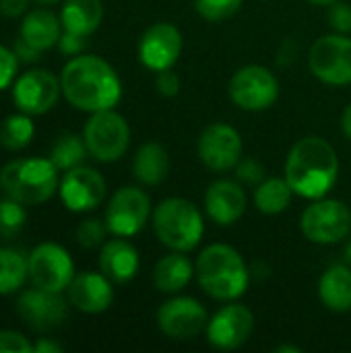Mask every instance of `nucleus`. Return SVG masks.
<instances>
[{
	"label": "nucleus",
	"instance_id": "obj_1",
	"mask_svg": "<svg viewBox=\"0 0 351 353\" xmlns=\"http://www.w3.org/2000/svg\"><path fill=\"white\" fill-rule=\"evenodd\" d=\"M62 95L81 112L114 110L122 97V83L110 62L99 56H74L60 77Z\"/></svg>",
	"mask_w": 351,
	"mask_h": 353
},
{
	"label": "nucleus",
	"instance_id": "obj_2",
	"mask_svg": "<svg viewBox=\"0 0 351 353\" xmlns=\"http://www.w3.org/2000/svg\"><path fill=\"white\" fill-rule=\"evenodd\" d=\"M339 157L333 145L323 137H304L288 153L283 178L294 194L317 201L329 194L337 184Z\"/></svg>",
	"mask_w": 351,
	"mask_h": 353
},
{
	"label": "nucleus",
	"instance_id": "obj_3",
	"mask_svg": "<svg viewBox=\"0 0 351 353\" xmlns=\"http://www.w3.org/2000/svg\"><path fill=\"white\" fill-rule=\"evenodd\" d=\"M199 285L207 296L221 302H234L248 288V267L242 254L230 244L207 246L194 265Z\"/></svg>",
	"mask_w": 351,
	"mask_h": 353
},
{
	"label": "nucleus",
	"instance_id": "obj_4",
	"mask_svg": "<svg viewBox=\"0 0 351 353\" xmlns=\"http://www.w3.org/2000/svg\"><path fill=\"white\" fill-rule=\"evenodd\" d=\"M58 186V168L52 163V159H14L0 170L2 192L23 205H41L50 201Z\"/></svg>",
	"mask_w": 351,
	"mask_h": 353
},
{
	"label": "nucleus",
	"instance_id": "obj_5",
	"mask_svg": "<svg viewBox=\"0 0 351 353\" xmlns=\"http://www.w3.org/2000/svg\"><path fill=\"white\" fill-rule=\"evenodd\" d=\"M153 232L170 250L190 252L203 240L205 221L192 201L172 196L153 209Z\"/></svg>",
	"mask_w": 351,
	"mask_h": 353
},
{
	"label": "nucleus",
	"instance_id": "obj_6",
	"mask_svg": "<svg viewBox=\"0 0 351 353\" xmlns=\"http://www.w3.org/2000/svg\"><path fill=\"white\" fill-rule=\"evenodd\" d=\"M83 139L93 159L101 163H112L128 151L130 126L126 118L114 110L95 112L85 124Z\"/></svg>",
	"mask_w": 351,
	"mask_h": 353
},
{
	"label": "nucleus",
	"instance_id": "obj_7",
	"mask_svg": "<svg viewBox=\"0 0 351 353\" xmlns=\"http://www.w3.org/2000/svg\"><path fill=\"white\" fill-rule=\"evenodd\" d=\"M300 228L302 234L314 244H337L350 236V207L337 199H317L304 209Z\"/></svg>",
	"mask_w": 351,
	"mask_h": 353
},
{
	"label": "nucleus",
	"instance_id": "obj_8",
	"mask_svg": "<svg viewBox=\"0 0 351 353\" xmlns=\"http://www.w3.org/2000/svg\"><path fill=\"white\" fill-rule=\"evenodd\" d=\"M230 99L246 112L269 110L279 99V81L261 64H248L230 79Z\"/></svg>",
	"mask_w": 351,
	"mask_h": 353
},
{
	"label": "nucleus",
	"instance_id": "obj_9",
	"mask_svg": "<svg viewBox=\"0 0 351 353\" xmlns=\"http://www.w3.org/2000/svg\"><path fill=\"white\" fill-rule=\"evenodd\" d=\"M310 72L335 87L351 83V39L345 33H329L319 37L308 52Z\"/></svg>",
	"mask_w": 351,
	"mask_h": 353
},
{
	"label": "nucleus",
	"instance_id": "obj_10",
	"mask_svg": "<svg viewBox=\"0 0 351 353\" xmlns=\"http://www.w3.org/2000/svg\"><path fill=\"white\" fill-rule=\"evenodd\" d=\"M29 279L35 288L64 292L74 279V263L66 248L54 242L35 246L29 254Z\"/></svg>",
	"mask_w": 351,
	"mask_h": 353
},
{
	"label": "nucleus",
	"instance_id": "obj_11",
	"mask_svg": "<svg viewBox=\"0 0 351 353\" xmlns=\"http://www.w3.org/2000/svg\"><path fill=\"white\" fill-rule=\"evenodd\" d=\"M151 217V199L145 190L134 186L120 188L106 209V225L118 238L137 236Z\"/></svg>",
	"mask_w": 351,
	"mask_h": 353
},
{
	"label": "nucleus",
	"instance_id": "obj_12",
	"mask_svg": "<svg viewBox=\"0 0 351 353\" xmlns=\"http://www.w3.org/2000/svg\"><path fill=\"white\" fill-rule=\"evenodd\" d=\"M242 149L244 145L240 132L225 122H215L207 126L197 143V153L201 161L213 172L234 170L242 159Z\"/></svg>",
	"mask_w": 351,
	"mask_h": 353
},
{
	"label": "nucleus",
	"instance_id": "obj_13",
	"mask_svg": "<svg viewBox=\"0 0 351 353\" xmlns=\"http://www.w3.org/2000/svg\"><path fill=\"white\" fill-rule=\"evenodd\" d=\"M62 85L60 81L43 68H33L23 72L12 85V101L19 112L29 116H41L50 112L58 97Z\"/></svg>",
	"mask_w": 351,
	"mask_h": 353
},
{
	"label": "nucleus",
	"instance_id": "obj_14",
	"mask_svg": "<svg viewBox=\"0 0 351 353\" xmlns=\"http://www.w3.org/2000/svg\"><path fill=\"white\" fill-rule=\"evenodd\" d=\"M254 329V314L244 304H228L207 323V341L213 350L232 352L242 347Z\"/></svg>",
	"mask_w": 351,
	"mask_h": 353
},
{
	"label": "nucleus",
	"instance_id": "obj_15",
	"mask_svg": "<svg viewBox=\"0 0 351 353\" xmlns=\"http://www.w3.org/2000/svg\"><path fill=\"white\" fill-rule=\"evenodd\" d=\"M207 310L194 298L178 296L161 304V308L157 310L159 331L176 341L197 337L201 331L207 329Z\"/></svg>",
	"mask_w": 351,
	"mask_h": 353
},
{
	"label": "nucleus",
	"instance_id": "obj_16",
	"mask_svg": "<svg viewBox=\"0 0 351 353\" xmlns=\"http://www.w3.org/2000/svg\"><path fill=\"white\" fill-rule=\"evenodd\" d=\"M182 33L172 23H155L151 25L139 41V58L145 68L153 72H161L172 68L182 54Z\"/></svg>",
	"mask_w": 351,
	"mask_h": 353
},
{
	"label": "nucleus",
	"instance_id": "obj_17",
	"mask_svg": "<svg viewBox=\"0 0 351 353\" xmlns=\"http://www.w3.org/2000/svg\"><path fill=\"white\" fill-rule=\"evenodd\" d=\"M60 199L64 207L72 213H85L95 207H99L106 199V180L99 172L91 168L77 165L72 170H66L60 186H58Z\"/></svg>",
	"mask_w": 351,
	"mask_h": 353
},
{
	"label": "nucleus",
	"instance_id": "obj_18",
	"mask_svg": "<svg viewBox=\"0 0 351 353\" xmlns=\"http://www.w3.org/2000/svg\"><path fill=\"white\" fill-rule=\"evenodd\" d=\"M19 316L23 323L35 331H50L64 323L68 308L58 292H48L41 288H33L21 294L17 302Z\"/></svg>",
	"mask_w": 351,
	"mask_h": 353
},
{
	"label": "nucleus",
	"instance_id": "obj_19",
	"mask_svg": "<svg viewBox=\"0 0 351 353\" xmlns=\"http://www.w3.org/2000/svg\"><path fill=\"white\" fill-rule=\"evenodd\" d=\"M68 300L77 310L85 314H101L114 302L112 281L103 273H79L68 285Z\"/></svg>",
	"mask_w": 351,
	"mask_h": 353
},
{
	"label": "nucleus",
	"instance_id": "obj_20",
	"mask_svg": "<svg viewBox=\"0 0 351 353\" xmlns=\"http://www.w3.org/2000/svg\"><path fill=\"white\" fill-rule=\"evenodd\" d=\"M246 205V192L240 182L234 180H217L205 192V211L217 225L236 223L244 215Z\"/></svg>",
	"mask_w": 351,
	"mask_h": 353
},
{
	"label": "nucleus",
	"instance_id": "obj_21",
	"mask_svg": "<svg viewBox=\"0 0 351 353\" xmlns=\"http://www.w3.org/2000/svg\"><path fill=\"white\" fill-rule=\"evenodd\" d=\"M139 252L137 248L118 238L103 244L99 254V269L112 283H128L139 273Z\"/></svg>",
	"mask_w": 351,
	"mask_h": 353
},
{
	"label": "nucleus",
	"instance_id": "obj_22",
	"mask_svg": "<svg viewBox=\"0 0 351 353\" xmlns=\"http://www.w3.org/2000/svg\"><path fill=\"white\" fill-rule=\"evenodd\" d=\"M60 19L46 10V8H35V10H29L21 23V31H19V37L25 39L29 46L37 48L39 52L43 50H50L54 46H58V39H60Z\"/></svg>",
	"mask_w": 351,
	"mask_h": 353
},
{
	"label": "nucleus",
	"instance_id": "obj_23",
	"mask_svg": "<svg viewBox=\"0 0 351 353\" xmlns=\"http://www.w3.org/2000/svg\"><path fill=\"white\" fill-rule=\"evenodd\" d=\"M172 159L163 145L145 143L132 159V174L145 186H157L170 176Z\"/></svg>",
	"mask_w": 351,
	"mask_h": 353
},
{
	"label": "nucleus",
	"instance_id": "obj_24",
	"mask_svg": "<svg viewBox=\"0 0 351 353\" xmlns=\"http://www.w3.org/2000/svg\"><path fill=\"white\" fill-rule=\"evenodd\" d=\"M103 19L101 0H64L60 10L62 29L68 33H77L89 37L97 31Z\"/></svg>",
	"mask_w": 351,
	"mask_h": 353
},
{
	"label": "nucleus",
	"instance_id": "obj_25",
	"mask_svg": "<svg viewBox=\"0 0 351 353\" xmlns=\"http://www.w3.org/2000/svg\"><path fill=\"white\" fill-rule=\"evenodd\" d=\"M194 273L197 271H194L192 263L188 261V256L184 252L172 250V254H166L155 265V269H153V285L161 294H178L190 283Z\"/></svg>",
	"mask_w": 351,
	"mask_h": 353
},
{
	"label": "nucleus",
	"instance_id": "obj_26",
	"mask_svg": "<svg viewBox=\"0 0 351 353\" xmlns=\"http://www.w3.org/2000/svg\"><path fill=\"white\" fill-rule=\"evenodd\" d=\"M319 296L325 308L331 312H350L351 310V267L333 265L329 267L319 283Z\"/></svg>",
	"mask_w": 351,
	"mask_h": 353
},
{
	"label": "nucleus",
	"instance_id": "obj_27",
	"mask_svg": "<svg viewBox=\"0 0 351 353\" xmlns=\"http://www.w3.org/2000/svg\"><path fill=\"white\" fill-rule=\"evenodd\" d=\"M294 190L285 178L263 180L254 190V205L263 215H279L292 205Z\"/></svg>",
	"mask_w": 351,
	"mask_h": 353
},
{
	"label": "nucleus",
	"instance_id": "obj_28",
	"mask_svg": "<svg viewBox=\"0 0 351 353\" xmlns=\"http://www.w3.org/2000/svg\"><path fill=\"white\" fill-rule=\"evenodd\" d=\"M29 277V256L17 248H0V296L19 292Z\"/></svg>",
	"mask_w": 351,
	"mask_h": 353
},
{
	"label": "nucleus",
	"instance_id": "obj_29",
	"mask_svg": "<svg viewBox=\"0 0 351 353\" xmlns=\"http://www.w3.org/2000/svg\"><path fill=\"white\" fill-rule=\"evenodd\" d=\"M35 134V124L29 114H12L6 116L0 124V145L6 151H21L25 149Z\"/></svg>",
	"mask_w": 351,
	"mask_h": 353
},
{
	"label": "nucleus",
	"instance_id": "obj_30",
	"mask_svg": "<svg viewBox=\"0 0 351 353\" xmlns=\"http://www.w3.org/2000/svg\"><path fill=\"white\" fill-rule=\"evenodd\" d=\"M87 145H85V139L72 134V132H66L62 134L54 147H52V153H50V159L52 163L58 168V170H72L77 165H81L87 157Z\"/></svg>",
	"mask_w": 351,
	"mask_h": 353
},
{
	"label": "nucleus",
	"instance_id": "obj_31",
	"mask_svg": "<svg viewBox=\"0 0 351 353\" xmlns=\"http://www.w3.org/2000/svg\"><path fill=\"white\" fill-rule=\"evenodd\" d=\"M27 223V211L23 203L6 196L0 201V240H12Z\"/></svg>",
	"mask_w": 351,
	"mask_h": 353
},
{
	"label": "nucleus",
	"instance_id": "obj_32",
	"mask_svg": "<svg viewBox=\"0 0 351 353\" xmlns=\"http://www.w3.org/2000/svg\"><path fill=\"white\" fill-rule=\"evenodd\" d=\"M244 0H194V10L207 21H225L234 17Z\"/></svg>",
	"mask_w": 351,
	"mask_h": 353
},
{
	"label": "nucleus",
	"instance_id": "obj_33",
	"mask_svg": "<svg viewBox=\"0 0 351 353\" xmlns=\"http://www.w3.org/2000/svg\"><path fill=\"white\" fill-rule=\"evenodd\" d=\"M108 225L101 223L99 219H85L79 228H77V242L83 248H95L99 244H103L106 234H108Z\"/></svg>",
	"mask_w": 351,
	"mask_h": 353
},
{
	"label": "nucleus",
	"instance_id": "obj_34",
	"mask_svg": "<svg viewBox=\"0 0 351 353\" xmlns=\"http://www.w3.org/2000/svg\"><path fill=\"white\" fill-rule=\"evenodd\" d=\"M19 68V56L0 43V91L8 89Z\"/></svg>",
	"mask_w": 351,
	"mask_h": 353
},
{
	"label": "nucleus",
	"instance_id": "obj_35",
	"mask_svg": "<svg viewBox=\"0 0 351 353\" xmlns=\"http://www.w3.org/2000/svg\"><path fill=\"white\" fill-rule=\"evenodd\" d=\"M329 25L337 31V33H350L351 31V4L348 2H333L329 6Z\"/></svg>",
	"mask_w": 351,
	"mask_h": 353
},
{
	"label": "nucleus",
	"instance_id": "obj_36",
	"mask_svg": "<svg viewBox=\"0 0 351 353\" xmlns=\"http://www.w3.org/2000/svg\"><path fill=\"white\" fill-rule=\"evenodd\" d=\"M0 353H33V345L23 333L0 331Z\"/></svg>",
	"mask_w": 351,
	"mask_h": 353
},
{
	"label": "nucleus",
	"instance_id": "obj_37",
	"mask_svg": "<svg viewBox=\"0 0 351 353\" xmlns=\"http://www.w3.org/2000/svg\"><path fill=\"white\" fill-rule=\"evenodd\" d=\"M236 174H238V180L244 182V184H250V186H259L265 178V170L263 165L250 157V159H240V163L236 165Z\"/></svg>",
	"mask_w": 351,
	"mask_h": 353
},
{
	"label": "nucleus",
	"instance_id": "obj_38",
	"mask_svg": "<svg viewBox=\"0 0 351 353\" xmlns=\"http://www.w3.org/2000/svg\"><path fill=\"white\" fill-rule=\"evenodd\" d=\"M155 89L161 97H174L180 91V77L176 72H172V68L161 70V72H157Z\"/></svg>",
	"mask_w": 351,
	"mask_h": 353
},
{
	"label": "nucleus",
	"instance_id": "obj_39",
	"mask_svg": "<svg viewBox=\"0 0 351 353\" xmlns=\"http://www.w3.org/2000/svg\"><path fill=\"white\" fill-rule=\"evenodd\" d=\"M85 39L83 35H77V33H68L64 31L58 39V48L62 54H68V56H77L85 50Z\"/></svg>",
	"mask_w": 351,
	"mask_h": 353
},
{
	"label": "nucleus",
	"instance_id": "obj_40",
	"mask_svg": "<svg viewBox=\"0 0 351 353\" xmlns=\"http://www.w3.org/2000/svg\"><path fill=\"white\" fill-rule=\"evenodd\" d=\"M29 6V0H0V14L6 19L21 17Z\"/></svg>",
	"mask_w": 351,
	"mask_h": 353
},
{
	"label": "nucleus",
	"instance_id": "obj_41",
	"mask_svg": "<svg viewBox=\"0 0 351 353\" xmlns=\"http://www.w3.org/2000/svg\"><path fill=\"white\" fill-rule=\"evenodd\" d=\"M14 54L19 56V60H23V62H37L39 60V50L37 48H33V46H29L25 39H17V43H14Z\"/></svg>",
	"mask_w": 351,
	"mask_h": 353
},
{
	"label": "nucleus",
	"instance_id": "obj_42",
	"mask_svg": "<svg viewBox=\"0 0 351 353\" xmlns=\"http://www.w3.org/2000/svg\"><path fill=\"white\" fill-rule=\"evenodd\" d=\"M62 352V345L54 343V341H48V339H39L35 345H33V353H60Z\"/></svg>",
	"mask_w": 351,
	"mask_h": 353
},
{
	"label": "nucleus",
	"instance_id": "obj_43",
	"mask_svg": "<svg viewBox=\"0 0 351 353\" xmlns=\"http://www.w3.org/2000/svg\"><path fill=\"white\" fill-rule=\"evenodd\" d=\"M341 130H343V134L351 141V103L343 110V116H341Z\"/></svg>",
	"mask_w": 351,
	"mask_h": 353
},
{
	"label": "nucleus",
	"instance_id": "obj_44",
	"mask_svg": "<svg viewBox=\"0 0 351 353\" xmlns=\"http://www.w3.org/2000/svg\"><path fill=\"white\" fill-rule=\"evenodd\" d=\"M310 4H317V6H331L333 2H337V0H308Z\"/></svg>",
	"mask_w": 351,
	"mask_h": 353
},
{
	"label": "nucleus",
	"instance_id": "obj_45",
	"mask_svg": "<svg viewBox=\"0 0 351 353\" xmlns=\"http://www.w3.org/2000/svg\"><path fill=\"white\" fill-rule=\"evenodd\" d=\"M277 352H292V353H300L298 347H290V345H281V347H277Z\"/></svg>",
	"mask_w": 351,
	"mask_h": 353
},
{
	"label": "nucleus",
	"instance_id": "obj_46",
	"mask_svg": "<svg viewBox=\"0 0 351 353\" xmlns=\"http://www.w3.org/2000/svg\"><path fill=\"white\" fill-rule=\"evenodd\" d=\"M345 263L351 267V242L345 246Z\"/></svg>",
	"mask_w": 351,
	"mask_h": 353
},
{
	"label": "nucleus",
	"instance_id": "obj_47",
	"mask_svg": "<svg viewBox=\"0 0 351 353\" xmlns=\"http://www.w3.org/2000/svg\"><path fill=\"white\" fill-rule=\"evenodd\" d=\"M37 2H41V4H54V2H60V0H37Z\"/></svg>",
	"mask_w": 351,
	"mask_h": 353
}]
</instances>
